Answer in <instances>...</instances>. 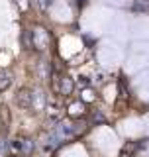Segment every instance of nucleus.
Returning a JSON list of instances; mask_svg holds the SVG:
<instances>
[{
    "instance_id": "1",
    "label": "nucleus",
    "mask_w": 149,
    "mask_h": 157,
    "mask_svg": "<svg viewBox=\"0 0 149 157\" xmlns=\"http://www.w3.org/2000/svg\"><path fill=\"white\" fill-rule=\"evenodd\" d=\"M51 78H53V90H55L57 94H61V96H71L73 94L74 81H73L71 77H67V75H55V73H53Z\"/></svg>"
},
{
    "instance_id": "2",
    "label": "nucleus",
    "mask_w": 149,
    "mask_h": 157,
    "mask_svg": "<svg viewBox=\"0 0 149 157\" xmlns=\"http://www.w3.org/2000/svg\"><path fill=\"white\" fill-rule=\"evenodd\" d=\"M10 149L14 151V153H20V155H29L33 151V141L32 140H14L10 141Z\"/></svg>"
},
{
    "instance_id": "3",
    "label": "nucleus",
    "mask_w": 149,
    "mask_h": 157,
    "mask_svg": "<svg viewBox=\"0 0 149 157\" xmlns=\"http://www.w3.org/2000/svg\"><path fill=\"white\" fill-rule=\"evenodd\" d=\"M16 104L20 108H24V110H29L33 104V90H29V88H22V90L16 94Z\"/></svg>"
},
{
    "instance_id": "4",
    "label": "nucleus",
    "mask_w": 149,
    "mask_h": 157,
    "mask_svg": "<svg viewBox=\"0 0 149 157\" xmlns=\"http://www.w3.org/2000/svg\"><path fill=\"white\" fill-rule=\"evenodd\" d=\"M32 33H33V47L36 49H45L49 45V33L43 28H36Z\"/></svg>"
},
{
    "instance_id": "5",
    "label": "nucleus",
    "mask_w": 149,
    "mask_h": 157,
    "mask_svg": "<svg viewBox=\"0 0 149 157\" xmlns=\"http://www.w3.org/2000/svg\"><path fill=\"white\" fill-rule=\"evenodd\" d=\"M67 112H69V116H71L73 120H77V118H82V116H84V112H86V106H84L82 100H73L71 104L67 106Z\"/></svg>"
},
{
    "instance_id": "6",
    "label": "nucleus",
    "mask_w": 149,
    "mask_h": 157,
    "mask_svg": "<svg viewBox=\"0 0 149 157\" xmlns=\"http://www.w3.org/2000/svg\"><path fill=\"white\" fill-rule=\"evenodd\" d=\"M10 85H12V73L4 71V69H0V92L8 90Z\"/></svg>"
},
{
    "instance_id": "7",
    "label": "nucleus",
    "mask_w": 149,
    "mask_h": 157,
    "mask_svg": "<svg viewBox=\"0 0 149 157\" xmlns=\"http://www.w3.org/2000/svg\"><path fill=\"white\" fill-rule=\"evenodd\" d=\"M33 110H43L45 108V94L41 90H33V104H32Z\"/></svg>"
},
{
    "instance_id": "8",
    "label": "nucleus",
    "mask_w": 149,
    "mask_h": 157,
    "mask_svg": "<svg viewBox=\"0 0 149 157\" xmlns=\"http://www.w3.org/2000/svg\"><path fill=\"white\" fill-rule=\"evenodd\" d=\"M47 114L51 116L53 120H55V118H57V120H59V118L63 116V108L59 106L57 102H49V104H47Z\"/></svg>"
},
{
    "instance_id": "9",
    "label": "nucleus",
    "mask_w": 149,
    "mask_h": 157,
    "mask_svg": "<svg viewBox=\"0 0 149 157\" xmlns=\"http://www.w3.org/2000/svg\"><path fill=\"white\" fill-rule=\"evenodd\" d=\"M22 45L24 49H33V33L29 29H24L22 33Z\"/></svg>"
},
{
    "instance_id": "10",
    "label": "nucleus",
    "mask_w": 149,
    "mask_h": 157,
    "mask_svg": "<svg viewBox=\"0 0 149 157\" xmlns=\"http://www.w3.org/2000/svg\"><path fill=\"white\" fill-rule=\"evenodd\" d=\"M133 12L147 14L149 12V0H136V2H133Z\"/></svg>"
},
{
    "instance_id": "11",
    "label": "nucleus",
    "mask_w": 149,
    "mask_h": 157,
    "mask_svg": "<svg viewBox=\"0 0 149 157\" xmlns=\"http://www.w3.org/2000/svg\"><path fill=\"white\" fill-rule=\"evenodd\" d=\"M37 73H39V77H41V78H49V77H51V67H49V63L41 61L37 65Z\"/></svg>"
},
{
    "instance_id": "12",
    "label": "nucleus",
    "mask_w": 149,
    "mask_h": 157,
    "mask_svg": "<svg viewBox=\"0 0 149 157\" xmlns=\"http://www.w3.org/2000/svg\"><path fill=\"white\" fill-rule=\"evenodd\" d=\"M8 151H10V141L6 140L4 134H0V157H8Z\"/></svg>"
},
{
    "instance_id": "13",
    "label": "nucleus",
    "mask_w": 149,
    "mask_h": 157,
    "mask_svg": "<svg viewBox=\"0 0 149 157\" xmlns=\"http://www.w3.org/2000/svg\"><path fill=\"white\" fill-rule=\"evenodd\" d=\"M133 151H136V144H126L124 149H122V153H120V157H132Z\"/></svg>"
},
{
    "instance_id": "14",
    "label": "nucleus",
    "mask_w": 149,
    "mask_h": 157,
    "mask_svg": "<svg viewBox=\"0 0 149 157\" xmlns=\"http://www.w3.org/2000/svg\"><path fill=\"white\" fill-rule=\"evenodd\" d=\"M92 100H94V92L90 90V88H88V90L84 88L82 90V102H92Z\"/></svg>"
},
{
    "instance_id": "15",
    "label": "nucleus",
    "mask_w": 149,
    "mask_h": 157,
    "mask_svg": "<svg viewBox=\"0 0 149 157\" xmlns=\"http://www.w3.org/2000/svg\"><path fill=\"white\" fill-rule=\"evenodd\" d=\"M36 2H37V8L45 12V10H47V8H49V6L53 4V0H36Z\"/></svg>"
},
{
    "instance_id": "16",
    "label": "nucleus",
    "mask_w": 149,
    "mask_h": 157,
    "mask_svg": "<svg viewBox=\"0 0 149 157\" xmlns=\"http://www.w3.org/2000/svg\"><path fill=\"white\" fill-rule=\"evenodd\" d=\"M16 4H18V6L22 8V10H26V8H28V0H16Z\"/></svg>"
},
{
    "instance_id": "17",
    "label": "nucleus",
    "mask_w": 149,
    "mask_h": 157,
    "mask_svg": "<svg viewBox=\"0 0 149 157\" xmlns=\"http://www.w3.org/2000/svg\"><path fill=\"white\" fill-rule=\"evenodd\" d=\"M77 2H78V4H84V0H77Z\"/></svg>"
}]
</instances>
